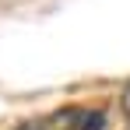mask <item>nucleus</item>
<instances>
[{
  "instance_id": "nucleus-1",
  "label": "nucleus",
  "mask_w": 130,
  "mask_h": 130,
  "mask_svg": "<svg viewBox=\"0 0 130 130\" xmlns=\"http://www.w3.org/2000/svg\"><path fill=\"white\" fill-rule=\"evenodd\" d=\"M102 127H106V112L102 109H63V112H56L49 120L46 130H102Z\"/></svg>"
},
{
  "instance_id": "nucleus-2",
  "label": "nucleus",
  "mask_w": 130,
  "mask_h": 130,
  "mask_svg": "<svg viewBox=\"0 0 130 130\" xmlns=\"http://www.w3.org/2000/svg\"><path fill=\"white\" fill-rule=\"evenodd\" d=\"M120 109H123V116H130V81L123 88V95H120Z\"/></svg>"
},
{
  "instance_id": "nucleus-3",
  "label": "nucleus",
  "mask_w": 130,
  "mask_h": 130,
  "mask_svg": "<svg viewBox=\"0 0 130 130\" xmlns=\"http://www.w3.org/2000/svg\"><path fill=\"white\" fill-rule=\"evenodd\" d=\"M18 130H46V127H42V123H21Z\"/></svg>"
},
{
  "instance_id": "nucleus-4",
  "label": "nucleus",
  "mask_w": 130,
  "mask_h": 130,
  "mask_svg": "<svg viewBox=\"0 0 130 130\" xmlns=\"http://www.w3.org/2000/svg\"><path fill=\"white\" fill-rule=\"evenodd\" d=\"M127 130H130V127H127Z\"/></svg>"
}]
</instances>
